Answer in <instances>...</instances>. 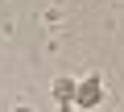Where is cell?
<instances>
[{
	"label": "cell",
	"instance_id": "6da1fadb",
	"mask_svg": "<svg viewBox=\"0 0 124 112\" xmlns=\"http://www.w3.org/2000/svg\"><path fill=\"white\" fill-rule=\"evenodd\" d=\"M99 95H103V87H99V79H83V87H79V108H95L99 104Z\"/></svg>",
	"mask_w": 124,
	"mask_h": 112
},
{
	"label": "cell",
	"instance_id": "7a4b0ae2",
	"mask_svg": "<svg viewBox=\"0 0 124 112\" xmlns=\"http://www.w3.org/2000/svg\"><path fill=\"white\" fill-rule=\"evenodd\" d=\"M54 100H58V104H75V100H79V87H75L70 79H58V83H54Z\"/></svg>",
	"mask_w": 124,
	"mask_h": 112
}]
</instances>
